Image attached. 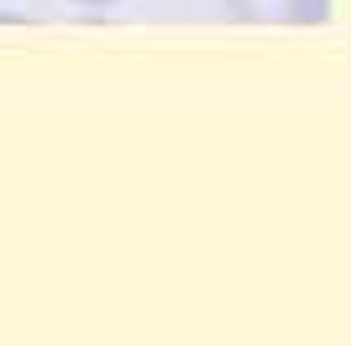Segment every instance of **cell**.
Returning <instances> with one entry per match:
<instances>
[{
  "mask_svg": "<svg viewBox=\"0 0 351 346\" xmlns=\"http://www.w3.org/2000/svg\"><path fill=\"white\" fill-rule=\"evenodd\" d=\"M226 15L241 25H326L331 0H226Z\"/></svg>",
  "mask_w": 351,
  "mask_h": 346,
  "instance_id": "6da1fadb",
  "label": "cell"
},
{
  "mask_svg": "<svg viewBox=\"0 0 351 346\" xmlns=\"http://www.w3.org/2000/svg\"><path fill=\"white\" fill-rule=\"evenodd\" d=\"M71 5H86V10H101V5H116V0H71Z\"/></svg>",
  "mask_w": 351,
  "mask_h": 346,
  "instance_id": "7a4b0ae2",
  "label": "cell"
}]
</instances>
